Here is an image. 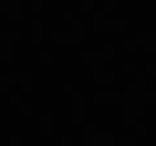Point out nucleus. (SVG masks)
Listing matches in <instances>:
<instances>
[]
</instances>
